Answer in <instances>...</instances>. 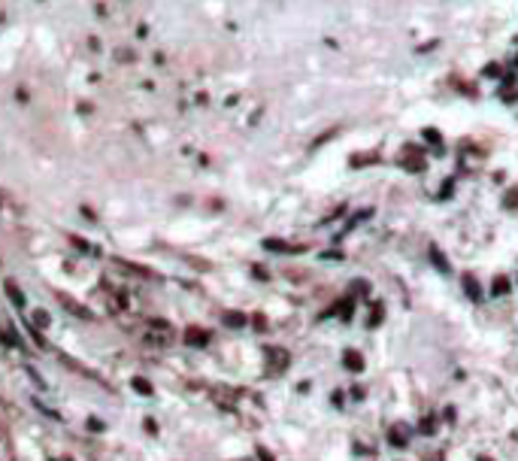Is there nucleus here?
Segmentation results:
<instances>
[{"label":"nucleus","mask_w":518,"mask_h":461,"mask_svg":"<svg viewBox=\"0 0 518 461\" xmlns=\"http://www.w3.org/2000/svg\"><path fill=\"white\" fill-rule=\"evenodd\" d=\"M382 319H385V306H382V303H376V306L370 310V322H367V325H370V328H379V325H382Z\"/></svg>","instance_id":"1a4fd4ad"},{"label":"nucleus","mask_w":518,"mask_h":461,"mask_svg":"<svg viewBox=\"0 0 518 461\" xmlns=\"http://www.w3.org/2000/svg\"><path fill=\"white\" fill-rule=\"evenodd\" d=\"M249 319L243 316V313H225V325H230V328H243Z\"/></svg>","instance_id":"9b49d317"},{"label":"nucleus","mask_w":518,"mask_h":461,"mask_svg":"<svg viewBox=\"0 0 518 461\" xmlns=\"http://www.w3.org/2000/svg\"><path fill=\"white\" fill-rule=\"evenodd\" d=\"M185 340H188L191 346H206V343H209V334H206V331H194V328H191L188 334H185Z\"/></svg>","instance_id":"423d86ee"},{"label":"nucleus","mask_w":518,"mask_h":461,"mask_svg":"<svg viewBox=\"0 0 518 461\" xmlns=\"http://www.w3.org/2000/svg\"><path fill=\"white\" fill-rule=\"evenodd\" d=\"M258 458H261V461H273V455H270V452H267L264 446H261V449H258Z\"/></svg>","instance_id":"2eb2a0df"},{"label":"nucleus","mask_w":518,"mask_h":461,"mask_svg":"<svg viewBox=\"0 0 518 461\" xmlns=\"http://www.w3.org/2000/svg\"><path fill=\"white\" fill-rule=\"evenodd\" d=\"M515 200H518V191H509V195H506V200H503V203H506V209H515V206H512Z\"/></svg>","instance_id":"ddd939ff"},{"label":"nucleus","mask_w":518,"mask_h":461,"mask_svg":"<svg viewBox=\"0 0 518 461\" xmlns=\"http://www.w3.org/2000/svg\"><path fill=\"white\" fill-rule=\"evenodd\" d=\"M464 292L470 295L473 303H479V300H482V289H479V282H476L473 276H464Z\"/></svg>","instance_id":"20e7f679"},{"label":"nucleus","mask_w":518,"mask_h":461,"mask_svg":"<svg viewBox=\"0 0 518 461\" xmlns=\"http://www.w3.org/2000/svg\"><path fill=\"white\" fill-rule=\"evenodd\" d=\"M355 295H367V282H364V279L352 282V297H355Z\"/></svg>","instance_id":"f8f14e48"},{"label":"nucleus","mask_w":518,"mask_h":461,"mask_svg":"<svg viewBox=\"0 0 518 461\" xmlns=\"http://www.w3.org/2000/svg\"><path fill=\"white\" fill-rule=\"evenodd\" d=\"M476 461H491V458H485V455H479V458H476Z\"/></svg>","instance_id":"dca6fc26"},{"label":"nucleus","mask_w":518,"mask_h":461,"mask_svg":"<svg viewBox=\"0 0 518 461\" xmlns=\"http://www.w3.org/2000/svg\"><path fill=\"white\" fill-rule=\"evenodd\" d=\"M430 261L436 264V270H440V273H452V267H449V261H446V258H443V255L436 252V246H430Z\"/></svg>","instance_id":"0eeeda50"},{"label":"nucleus","mask_w":518,"mask_h":461,"mask_svg":"<svg viewBox=\"0 0 518 461\" xmlns=\"http://www.w3.org/2000/svg\"><path fill=\"white\" fill-rule=\"evenodd\" d=\"M388 443L394 449H406V446H409V431L403 428V425H394V428L388 431Z\"/></svg>","instance_id":"f03ea898"},{"label":"nucleus","mask_w":518,"mask_h":461,"mask_svg":"<svg viewBox=\"0 0 518 461\" xmlns=\"http://www.w3.org/2000/svg\"><path fill=\"white\" fill-rule=\"evenodd\" d=\"M343 367H346L349 373H364V358H361V352H357V349H346Z\"/></svg>","instance_id":"f257e3e1"},{"label":"nucleus","mask_w":518,"mask_h":461,"mask_svg":"<svg viewBox=\"0 0 518 461\" xmlns=\"http://www.w3.org/2000/svg\"><path fill=\"white\" fill-rule=\"evenodd\" d=\"M3 289H6V295H9V300H12V303H15V306H18V310H22V306H25V295H22V292H18V289H15V282H6V285H3Z\"/></svg>","instance_id":"6e6552de"},{"label":"nucleus","mask_w":518,"mask_h":461,"mask_svg":"<svg viewBox=\"0 0 518 461\" xmlns=\"http://www.w3.org/2000/svg\"><path fill=\"white\" fill-rule=\"evenodd\" d=\"M419 431H421V434H424V437H430V434H436V419H433V416H424V419H421V422H419Z\"/></svg>","instance_id":"9d476101"},{"label":"nucleus","mask_w":518,"mask_h":461,"mask_svg":"<svg viewBox=\"0 0 518 461\" xmlns=\"http://www.w3.org/2000/svg\"><path fill=\"white\" fill-rule=\"evenodd\" d=\"M509 289H512V282H509L506 276H497V279L491 282V295H494V297H503V295H509Z\"/></svg>","instance_id":"39448f33"},{"label":"nucleus","mask_w":518,"mask_h":461,"mask_svg":"<svg viewBox=\"0 0 518 461\" xmlns=\"http://www.w3.org/2000/svg\"><path fill=\"white\" fill-rule=\"evenodd\" d=\"M267 361L273 364L276 370H285L288 367V355H285V349H267Z\"/></svg>","instance_id":"7ed1b4c3"},{"label":"nucleus","mask_w":518,"mask_h":461,"mask_svg":"<svg viewBox=\"0 0 518 461\" xmlns=\"http://www.w3.org/2000/svg\"><path fill=\"white\" fill-rule=\"evenodd\" d=\"M424 137H427L430 143H440V133L433 131V128H427V131H424Z\"/></svg>","instance_id":"4468645a"}]
</instances>
